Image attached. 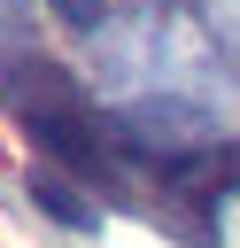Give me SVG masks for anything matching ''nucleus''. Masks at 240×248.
Returning <instances> with one entry per match:
<instances>
[{
  "label": "nucleus",
  "mask_w": 240,
  "mask_h": 248,
  "mask_svg": "<svg viewBox=\"0 0 240 248\" xmlns=\"http://www.w3.org/2000/svg\"><path fill=\"white\" fill-rule=\"evenodd\" d=\"M23 186H31V202H39L54 225H70V232H101V202H85L77 186H62L54 170H31Z\"/></svg>",
  "instance_id": "7ed1b4c3"
},
{
  "label": "nucleus",
  "mask_w": 240,
  "mask_h": 248,
  "mask_svg": "<svg viewBox=\"0 0 240 248\" xmlns=\"http://www.w3.org/2000/svg\"><path fill=\"white\" fill-rule=\"evenodd\" d=\"M62 23H101V0H54Z\"/></svg>",
  "instance_id": "20e7f679"
},
{
  "label": "nucleus",
  "mask_w": 240,
  "mask_h": 248,
  "mask_svg": "<svg viewBox=\"0 0 240 248\" xmlns=\"http://www.w3.org/2000/svg\"><path fill=\"white\" fill-rule=\"evenodd\" d=\"M108 140H116V155H132L147 170H170V178L217 147L209 116L194 101H132V108H108Z\"/></svg>",
  "instance_id": "f03ea898"
},
{
  "label": "nucleus",
  "mask_w": 240,
  "mask_h": 248,
  "mask_svg": "<svg viewBox=\"0 0 240 248\" xmlns=\"http://www.w3.org/2000/svg\"><path fill=\"white\" fill-rule=\"evenodd\" d=\"M0 101H8V116L31 132V147H46L54 163H70V170H85V178H101V170L116 163L108 108H93L70 70H54V62H39V54H15V62H0Z\"/></svg>",
  "instance_id": "f257e3e1"
}]
</instances>
